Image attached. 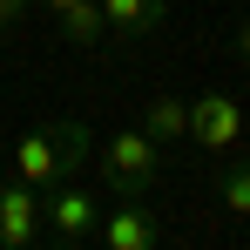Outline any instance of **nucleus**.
I'll return each mask as SVG.
<instances>
[{
	"instance_id": "8",
	"label": "nucleus",
	"mask_w": 250,
	"mask_h": 250,
	"mask_svg": "<svg viewBox=\"0 0 250 250\" xmlns=\"http://www.w3.org/2000/svg\"><path fill=\"white\" fill-rule=\"evenodd\" d=\"M47 135H54V163H61V183H68V176H82V169L95 163V128H88L82 115H54V122H47Z\"/></svg>"
},
{
	"instance_id": "3",
	"label": "nucleus",
	"mask_w": 250,
	"mask_h": 250,
	"mask_svg": "<svg viewBox=\"0 0 250 250\" xmlns=\"http://www.w3.org/2000/svg\"><path fill=\"white\" fill-rule=\"evenodd\" d=\"M95 244L102 250H163L169 244V223H163V209L149 203V196H122V203L102 209Z\"/></svg>"
},
{
	"instance_id": "4",
	"label": "nucleus",
	"mask_w": 250,
	"mask_h": 250,
	"mask_svg": "<svg viewBox=\"0 0 250 250\" xmlns=\"http://www.w3.org/2000/svg\"><path fill=\"white\" fill-rule=\"evenodd\" d=\"M237 135H244V108H237V95L209 88V95L189 102V142H196L203 156H230Z\"/></svg>"
},
{
	"instance_id": "5",
	"label": "nucleus",
	"mask_w": 250,
	"mask_h": 250,
	"mask_svg": "<svg viewBox=\"0 0 250 250\" xmlns=\"http://www.w3.org/2000/svg\"><path fill=\"white\" fill-rule=\"evenodd\" d=\"M0 250H41V189L0 176Z\"/></svg>"
},
{
	"instance_id": "2",
	"label": "nucleus",
	"mask_w": 250,
	"mask_h": 250,
	"mask_svg": "<svg viewBox=\"0 0 250 250\" xmlns=\"http://www.w3.org/2000/svg\"><path fill=\"white\" fill-rule=\"evenodd\" d=\"M102 209H108V203H102L95 189H82L75 176L54 183V189H41V244L47 250H82V244H95Z\"/></svg>"
},
{
	"instance_id": "10",
	"label": "nucleus",
	"mask_w": 250,
	"mask_h": 250,
	"mask_svg": "<svg viewBox=\"0 0 250 250\" xmlns=\"http://www.w3.org/2000/svg\"><path fill=\"white\" fill-rule=\"evenodd\" d=\"M54 21H61V34H68L75 47H88V54L108 47V14H102V0H75V7L54 14Z\"/></svg>"
},
{
	"instance_id": "12",
	"label": "nucleus",
	"mask_w": 250,
	"mask_h": 250,
	"mask_svg": "<svg viewBox=\"0 0 250 250\" xmlns=\"http://www.w3.org/2000/svg\"><path fill=\"white\" fill-rule=\"evenodd\" d=\"M21 7H27V0H0V41L14 34V21H21Z\"/></svg>"
},
{
	"instance_id": "6",
	"label": "nucleus",
	"mask_w": 250,
	"mask_h": 250,
	"mask_svg": "<svg viewBox=\"0 0 250 250\" xmlns=\"http://www.w3.org/2000/svg\"><path fill=\"white\" fill-rule=\"evenodd\" d=\"M108 14V41H149L169 27V0H102Z\"/></svg>"
},
{
	"instance_id": "9",
	"label": "nucleus",
	"mask_w": 250,
	"mask_h": 250,
	"mask_svg": "<svg viewBox=\"0 0 250 250\" xmlns=\"http://www.w3.org/2000/svg\"><path fill=\"white\" fill-rule=\"evenodd\" d=\"M142 128H149L163 149L189 142V102H176V95H149V102H142Z\"/></svg>"
},
{
	"instance_id": "13",
	"label": "nucleus",
	"mask_w": 250,
	"mask_h": 250,
	"mask_svg": "<svg viewBox=\"0 0 250 250\" xmlns=\"http://www.w3.org/2000/svg\"><path fill=\"white\" fill-rule=\"evenodd\" d=\"M230 47H237V54H244V61H250V14H244V21H237V34H230Z\"/></svg>"
},
{
	"instance_id": "1",
	"label": "nucleus",
	"mask_w": 250,
	"mask_h": 250,
	"mask_svg": "<svg viewBox=\"0 0 250 250\" xmlns=\"http://www.w3.org/2000/svg\"><path fill=\"white\" fill-rule=\"evenodd\" d=\"M95 169H102L108 196H156V183H163V142L142 122L115 128L108 142H95Z\"/></svg>"
},
{
	"instance_id": "11",
	"label": "nucleus",
	"mask_w": 250,
	"mask_h": 250,
	"mask_svg": "<svg viewBox=\"0 0 250 250\" xmlns=\"http://www.w3.org/2000/svg\"><path fill=\"white\" fill-rule=\"evenodd\" d=\"M216 203L230 209V216H250V149L223 163V176H216Z\"/></svg>"
},
{
	"instance_id": "7",
	"label": "nucleus",
	"mask_w": 250,
	"mask_h": 250,
	"mask_svg": "<svg viewBox=\"0 0 250 250\" xmlns=\"http://www.w3.org/2000/svg\"><path fill=\"white\" fill-rule=\"evenodd\" d=\"M7 176H21V183H34V189H54V183H61V163H54V135H47V122L27 128V135L14 142Z\"/></svg>"
},
{
	"instance_id": "14",
	"label": "nucleus",
	"mask_w": 250,
	"mask_h": 250,
	"mask_svg": "<svg viewBox=\"0 0 250 250\" xmlns=\"http://www.w3.org/2000/svg\"><path fill=\"white\" fill-rule=\"evenodd\" d=\"M34 7H47V14H68V7H75V0H34Z\"/></svg>"
}]
</instances>
